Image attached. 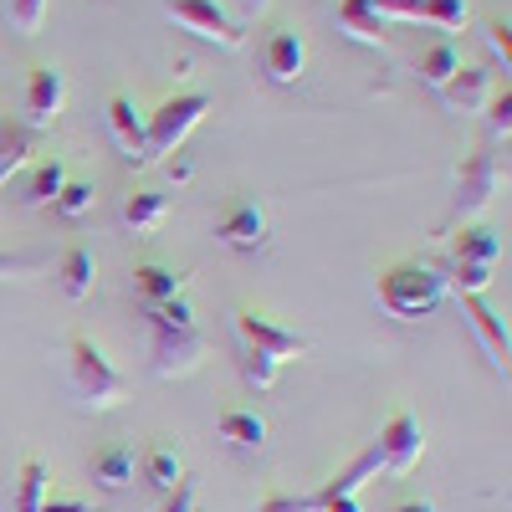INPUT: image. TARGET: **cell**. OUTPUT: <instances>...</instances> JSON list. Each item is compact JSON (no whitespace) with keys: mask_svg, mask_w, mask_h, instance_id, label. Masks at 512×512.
<instances>
[{"mask_svg":"<svg viewBox=\"0 0 512 512\" xmlns=\"http://www.w3.org/2000/svg\"><path fill=\"white\" fill-rule=\"evenodd\" d=\"M379 308L400 318V323H420V318H431L441 308V297H446V282L436 267H425V262H395V267H384L379 282Z\"/></svg>","mask_w":512,"mask_h":512,"instance_id":"cell-1","label":"cell"},{"mask_svg":"<svg viewBox=\"0 0 512 512\" xmlns=\"http://www.w3.org/2000/svg\"><path fill=\"white\" fill-rule=\"evenodd\" d=\"M67 364H72V384H77L82 405H93V410H113V405H123L128 379L108 364V354L93 344L88 333H72V338H67Z\"/></svg>","mask_w":512,"mask_h":512,"instance_id":"cell-2","label":"cell"},{"mask_svg":"<svg viewBox=\"0 0 512 512\" xmlns=\"http://www.w3.org/2000/svg\"><path fill=\"white\" fill-rule=\"evenodd\" d=\"M210 113V98L205 93H175V98H164L144 123H149V159L159 154H175L185 144V134Z\"/></svg>","mask_w":512,"mask_h":512,"instance_id":"cell-3","label":"cell"},{"mask_svg":"<svg viewBox=\"0 0 512 512\" xmlns=\"http://www.w3.org/2000/svg\"><path fill=\"white\" fill-rule=\"evenodd\" d=\"M236 333H241V349H256V354H267L272 364H287L297 354H308V338L303 333H292V328H277L272 318H262L256 308H236Z\"/></svg>","mask_w":512,"mask_h":512,"instance_id":"cell-4","label":"cell"},{"mask_svg":"<svg viewBox=\"0 0 512 512\" xmlns=\"http://www.w3.org/2000/svg\"><path fill=\"white\" fill-rule=\"evenodd\" d=\"M492 195H497V159L487 149L466 154L461 169H456V210H451V221L482 216V210L492 205Z\"/></svg>","mask_w":512,"mask_h":512,"instance_id":"cell-5","label":"cell"},{"mask_svg":"<svg viewBox=\"0 0 512 512\" xmlns=\"http://www.w3.org/2000/svg\"><path fill=\"white\" fill-rule=\"evenodd\" d=\"M164 11H169V21H180L185 31L216 41V47H241V41H246V31L221 11V0H169Z\"/></svg>","mask_w":512,"mask_h":512,"instance_id":"cell-6","label":"cell"},{"mask_svg":"<svg viewBox=\"0 0 512 512\" xmlns=\"http://www.w3.org/2000/svg\"><path fill=\"white\" fill-rule=\"evenodd\" d=\"M379 461H384V472H395V477H405L410 466L420 461V451H425V436H420V420L410 415V410H395L390 420L379 425Z\"/></svg>","mask_w":512,"mask_h":512,"instance_id":"cell-7","label":"cell"},{"mask_svg":"<svg viewBox=\"0 0 512 512\" xmlns=\"http://www.w3.org/2000/svg\"><path fill=\"white\" fill-rule=\"evenodd\" d=\"M200 359H205L200 328H154V374L175 379V374H190Z\"/></svg>","mask_w":512,"mask_h":512,"instance_id":"cell-8","label":"cell"},{"mask_svg":"<svg viewBox=\"0 0 512 512\" xmlns=\"http://www.w3.org/2000/svg\"><path fill=\"white\" fill-rule=\"evenodd\" d=\"M62 103H67L62 72H57V67H31V72H26V98H21L26 128H47V123L62 113Z\"/></svg>","mask_w":512,"mask_h":512,"instance_id":"cell-9","label":"cell"},{"mask_svg":"<svg viewBox=\"0 0 512 512\" xmlns=\"http://www.w3.org/2000/svg\"><path fill=\"white\" fill-rule=\"evenodd\" d=\"M108 128H113V139H118L128 164H149V123H144V113L134 108L128 93L108 98Z\"/></svg>","mask_w":512,"mask_h":512,"instance_id":"cell-10","label":"cell"},{"mask_svg":"<svg viewBox=\"0 0 512 512\" xmlns=\"http://www.w3.org/2000/svg\"><path fill=\"white\" fill-rule=\"evenodd\" d=\"M461 308H466V318H472V328H477V338H482L487 359L507 374V354H512V344H507V323L497 318V308L487 303L482 292H466V297H461Z\"/></svg>","mask_w":512,"mask_h":512,"instance_id":"cell-11","label":"cell"},{"mask_svg":"<svg viewBox=\"0 0 512 512\" xmlns=\"http://www.w3.org/2000/svg\"><path fill=\"white\" fill-rule=\"evenodd\" d=\"M216 236H221L226 246H236V251L262 246V236H267V210L256 205V200H231L226 216H221V226H216Z\"/></svg>","mask_w":512,"mask_h":512,"instance_id":"cell-12","label":"cell"},{"mask_svg":"<svg viewBox=\"0 0 512 512\" xmlns=\"http://www.w3.org/2000/svg\"><path fill=\"white\" fill-rule=\"evenodd\" d=\"M303 62H308V41H303V31H277V36L267 41L262 67H267L272 82H282V88L303 77Z\"/></svg>","mask_w":512,"mask_h":512,"instance_id":"cell-13","label":"cell"},{"mask_svg":"<svg viewBox=\"0 0 512 512\" xmlns=\"http://www.w3.org/2000/svg\"><path fill=\"white\" fill-rule=\"evenodd\" d=\"M441 93H446L451 113H482L487 98H492V67H456V77Z\"/></svg>","mask_w":512,"mask_h":512,"instance_id":"cell-14","label":"cell"},{"mask_svg":"<svg viewBox=\"0 0 512 512\" xmlns=\"http://www.w3.org/2000/svg\"><path fill=\"white\" fill-rule=\"evenodd\" d=\"M134 292H139L144 308H159V303H169V297H185V272L159 267V262H144V267L134 272Z\"/></svg>","mask_w":512,"mask_h":512,"instance_id":"cell-15","label":"cell"},{"mask_svg":"<svg viewBox=\"0 0 512 512\" xmlns=\"http://www.w3.org/2000/svg\"><path fill=\"white\" fill-rule=\"evenodd\" d=\"M379 472H384V461H379V446L369 441V446H364V451L344 466V472H338L328 487H318L313 497H359V487H364L369 477H379Z\"/></svg>","mask_w":512,"mask_h":512,"instance_id":"cell-16","label":"cell"},{"mask_svg":"<svg viewBox=\"0 0 512 512\" xmlns=\"http://www.w3.org/2000/svg\"><path fill=\"white\" fill-rule=\"evenodd\" d=\"M31 154H36V128H26L16 118H0V185H6Z\"/></svg>","mask_w":512,"mask_h":512,"instance_id":"cell-17","label":"cell"},{"mask_svg":"<svg viewBox=\"0 0 512 512\" xmlns=\"http://www.w3.org/2000/svg\"><path fill=\"white\" fill-rule=\"evenodd\" d=\"M451 256H456V262L492 267L497 256H502V236L492 226H461V236H451Z\"/></svg>","mask_w":512,"mask_h":512,"instance_id":"cell-18","label":"cell"},{"mask_svg":"<svg viewBox=\"0 0 512 512\" xmlns=\"http://www.w3.org/2000/svg\"><path fill=\"white\" fill-rule=\"evenodd\" d=\"M93 277H98V262H93V251H88V246H72V251L62 256V267H57L62 297H72V303H82V297L93 292Z\"/></svg>","mask_w":512,"mask_h":512,"instance_id":"cell-19","label":"cell"},{"mask_svg":"<svg viewBox=\"0 0 512 512\" xmlns=\"http://www.w3.org/2000/svg\"><path fill=\"white\" fill-rule=\"evenodd\" d=\"M216 431H221V441H231L241 451H256V446L267 441V420L256 415V410H221L216 415Z\"/></svg>","mask_w":512,"mask_h":512,"instance_id":"cell-20","label":"cell"},{"mask_svg":"<svg viewBox=\"0 0 512 512\" xmlns=\"http://www.w3.org/2000/svg\"><path fill=\"white\" fill-rule=\"evenodd\" d=\"M456 67H461V47H456V41L451 36H441L436 41V47H425L420 52V62H415V72H420V82H431V88L441 93L446 88V82L456 77Z\"/></svg>","mask_w":512,"mask_h":512,"instance_id":"cell-21","label":"cell"},{"mask_svg":"<svg viewBox=\"0 0 512 512\" xmlns=\"http://www.w3.org/2000/svg\"><path fill=\"white\" fill-rule=\"evenodd\" d=\"M164 216H169V205H164V195H154V190H134V195L123 200V226L134 231V236L159 231Z\"/></svg>","mask_w":512,"mask_h":512,"instance_id":"cell-22","label":"cell"},{"mask_svg":"<svg viewBox=\"0 0 512 512\" xmlns=\"http://www.w3.org/2000/svg\"><path fill=\"white\" fill-rule=\"evenodd\" d=\"M338 26L354 41H364V47H379L384 41V21L374 16V0H338Z\"/></svg>","mask_w":512,"mask_h":512,"instance_id":"cell-23","label":"cell"},{"mask_svg":"<svg viewBox=\"0 0 512 512\" xmlns=\"http://www.w3.org/2000/svg\"><path fill=\"white\" fill-rule=\"evenodd\" d=\"M47 497H52V477H47V466H41L36 456H31V461H21L11 512H41V502H47Z\"/></svg>","mask_w":512,"mask_h":512,"instance_id":"cell-24","label":"cell"},{"mask_svg":"<svg viewBox=\"0 0 512 512\" xmlns=\"http://www.w3.org/2000/svg\"><path fill=\"white\" fill-rule=\"evenodd\" d=\"M180 477H185L180 451H175V446H164V441H154V446L144 451V482H149L154 492H169Z\"/></svg>","mask_w":512,"mask_h":512,"instance_id":"cell-25","label":"cell"},{"mask_svg":"<svg viewBox=\"0 0 512 512\" xmlns=\"http://www.w3.org/2000/svg\"><path fill=\"white\" fill-rule=\"evenodd\" d=\"M62 180H67V164L62 159H41L31 175H26V185H21V200L26 205H52L57 190H62Z\"/></svg>","mask_w":512,"mask_h":512,"instance_id":"cell-26","label":"cell"},{"mask_svg":"<svg viewBox=\"0 0 512 512\" xmlns=\"http://www.w3.org/2000/svg\"><path fill=\"white\" fill-rule=\"evenodd\" d=\"M93 477H98L108 492L128 487V482H134V446H108V451H98V456H93Z\"/></svg>","mask_w":512,"mask_h":512,"instance_id":"cell-27","label":"cell"},{"mask_svg":"<svg viewBox=\"0 0 512 512\" xmlns=\"http://www.w3.org/2000/svg\"><path fill=\"white\" fill-rule=\"evenodd\" d=\"M441 282H446V292L466 297V292H482V287L492 282V267H477V262H451V272H446Z\"/></svg>","mask_w":512,"mask_h":512,"instance_id":"cell-28","label":"cell"},{"mask_svg":"<svg viewBox=\"0 0 512 512\" xmlns=\"http://www.w3.org/2000/svg\"><path fill=\"white\" fill-rule=\"evenodd\" d=\"M52 205L62 210V216H67V221H77V216H82V210H93V185H88V180H72V175H67Z\"/></svg>","mask_w":512,"mask_h":512,"instance_id":"cell-29","label":"cell"},{"mask_svg":"<svg viewBox=\"0 0 512 512\" xmlns=\"http://www.w3.org/2000/svg\"><path fill=\"white\" fill-rule=\"evenodd\" d=\"M466 0H420V21H431V26H441V31H456L461 21H466Z\"/></svg>","mask_w":512,"mask_h":512,"instance_id":"cell-30","label":"cell"},{"mask_svg":"<svg viewBox=\"0 0 512 512\" xmlns=\"http://www.w3.org/2000/svg\"><path fill=\"white\" fill-rule=\"evenodd\" d=\"M149 323L154 328H195V308L185 303V297H169V303L149 308Z\"/></svg>","mask_w":512,"mask_h":512,"instance_id":"cell-31","label":"cell"},{"mask_svg":"<svg viewBox=\"0 0 512 512\" xmlns=\"http://www.w3.org/2000/svg\"><path fill=\"white\" fill-rule=\"evenodd\" d=\"M277 369H282V364H272L267 354H256V349H241V374H246V384H256V390H272Z\"/></svg>","mask_w":512,"mask_h":512,"instance_id":"cell-32","label":"cell"},{"mask_svg":"<svg viewBox=\"0 0 512 512\" xmlns=\"http://www.w3.org/2000/svg\"><path fill=\"white\" fill-rule=\"evenodd\" d=\"M487 123H492V134H512V88H507V77H502V88H492L487 98Z\"/></svg>","mask_w":512,"mask_h":512,"instance_id":"cell-33","label":"cell"},{"mask_svg":"<svg viewBox=\"0 0 512 512\" xmlns=\"http://www.w3.org/2000/svg\"><path fill=\"white\" fill-rule=\"evenodd\" d=\"M41 21H47V0H11V26H16V31L36 36Z\"/></svg>","mask_w":512,"mask_h":512,"instance_id":"cell-34","label":"cell"},{"mask_svg":"<svg viewBox=\"0 0 512 512\" xmlns=\"http://www.w3.org/2000/svg\"><path fill=\"white\" fill-rule=\"evenodd\" d=\"M482 31H487V47L502 57V72H507L512 67V26H507V16H487Z\"/></svg>","mask_w":512,"mask_h":512,"instance_id":"cell-35","label":"cell"},{"mask_svg":"<svg viewBox=\"0 0 512 512\" xmlns=\"http://www.w3.org/2000/svg\"><path fill=\"white\" fill-rule=\"evenodd\" d=\"M374 16L384 21H420V0H374Z\"/></svg>","mask_w":512,"mask_h":512,"instance_id":"cell-36","label":"cell"},{"mask_svg":"<svg viewBox=\"0 0 512 512\" xmlns=\"http://www.w3.org/2000/svg\"><path fill=\"white\" fill-rule=\"evenodd\" d=\"M159 512H195V482L180 477L175 487L164 492V507H159Z\"/></svg>","mask_w":512,"mask_h":512,"instance_id":"cell-37","label":"cell"},{"mask_svg":"<svg viewBox=\"0 0 512 512\" xmlns=\"http://www.w3.org/2000/svg\"><path fill=\"white\" fill-rule=\"evenodd\" d=\"M41 512H108V507H93V502H82V497H47V502H41Z\"/></svg>","mask_w":512,"mask_h":512,"instance_id":"cell-38","label":"cell"},{"mask_svg":"<svg viewBox=\"0 0 512 512\" xmlns=\"http://www.w3.org/2000/svg\"><path fill=\"white\" fill-rule=\"evenodd\" d=\"M256 512H313V497H267Z\"/></svg>","mask_w":512,"mask_h":512,"instance_id":"cell-39","label":"cell"},{"mask_svg":"<svg viewBox=\"0 0 512 512\" xmlns=\"http://www.w3.org/2000/svg\"><path fill=\"white\" fill-rule=\"evenodd\" d=\"M313 512H364L359 497H313Z\"/></svg>","mask_w":512,"mask_h":512,"instance_id":"cell-40","label":"cell"},{"mask_svg":"<svg viewBox=\"0 0 512 512\" xmlns=\"http://www.w3.org/2000/svg\"><path fill=\"white\" fill-rule=\"evenodd\" d=\"M16 272H36L31 256H0V277H16Z\"/></svg>","mask_w":512,"mask_h":512,"instance_id":"cell-41","label":"cell"},{"mask_svg":"<svg viewBox=\"0 0 512 512\" xmlns=\"http://www.w3.org/2000/svg\"><path fill=\"white\" fill-rule=\"evenodd\" d=\"M169 175H175V180H180V185H185V180H190V175H195V164H190V159H175V164H169Z\"/></svg>","mask_w":512,"mask_h":512,"instance_id":"cell-42","label":"cell"},{"mask_svg":"<svg viewBox=\"0 0 512 512\" xmlns=\"http://www.w3.org/2000/svg\"><path fill=\"white\" fill-rule=\"evenodd\" d=\"M395 512H436V507H431V502H420V497H415V502H400Z\"/></svg>","mask_w":512,"mask_h":512,"instance_id":"cell-43","label":"cell"},{"mask_svg":"<svg viewBox=\"0 0 512 512\" xmlns=\"http://www.w3.org/2000/svg\"><path fill=\"white\" fill-rule=\"evenodd\" d=\"M241 6H246V11H267V6H272V0H241Z\"/></svg>","mask_w":512,"mask_h":512,"instance_id":"cell-44","label":"cell"}]
</instances>
